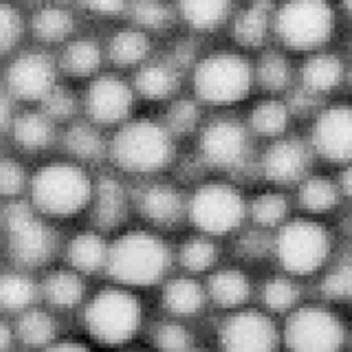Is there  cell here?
<instances>
[{
	"instance_id": "38",
	"label": "cell",
	"mask_w": 352,
	"mask_h": 352,
	"mask_svg": "<svg viewBox=\"0 0 352 352\" xmlns=\"http://www.w3.org/2000/svg\"><path fill=\"white\" fill-rule=\"evenodd\" d=\"M250 212L257 225L273 228L283 222L288 213V201L282 194L264 192L252 200Z\"/></svg>"
},
{
	"instance_id": "23",
	"label": "cell",
	"mask_w": 352,
	"mask_h": 352,
	"mask_svg": "<svg viewBox=\"0 0 352 352\" xmlns=\"http://www.w3.org/2000/svg\"><path fill=\"white\" fill-rule=\"evenodd\" d=\"M250 279L236 269L219 270L208 280V295L222 308L241 307L250 298Z\"/></svg>"
},
{
	"instance_id": "8",
	"label": "cell",
	"mask_w": 352,
	"mask_h": 352,
	"mask_svg": "<svg viewBox=\"0 0 352 352\" xmlns=\"http://www.w3.org/2000/svg\"><path fill=\"white\" fill-rule=\"evenodd\" d=\"M3 228L12 258L25 267L46 263L54 251L53 230L36 216V208L25 203H10L5 207Z\"/></svg>"
},
{
	"instance_id": "3",
	"label": "cell",
	"mask_w": 352,
	"mask_h": 352,
	"mask_svg": "<svg viewBox=\"0 0 352 352\" xmlns=\"http://www.w3.org/2000/svg\"><path fill=\"white\" fill-rule=\"evenodd\" d=\"M107 154L119 169L128 173L159 172L173 157L172 134L153 120H132L116 131L109 141Z\"/></svg>"
},
{
	"instance_id": "52",
	"label": "cell",
	"mask_w": 352,
	"mask_h": 352,
	"mask_svg": "<svg viewBox=\"0 0 352 352\" xmlns=\"http://www.w3.org/2000/svg\"><path fill=\"white\" fill-rule=\"evenodd\" d=\"M44 352H91L88 348H85L81 344L75 342H62L49 346Z\"/></svg>"
},
{
	"instance_id": "21",
	"label": "cell",
	"mask_w": 352,
	"mask_h": 352,
	"mask_svg": "<svg viewBox=\"0 0 352 352\" xmlns=\"http://www.w3.org/2000/svg\"><path fill=\"white\" fill-rule=\"evenodd\" d=\"M273 6L256 2L242 9L234 21V37L244 47H258L266 40L272 24Z\"/></svg>"
},
{
	"instance_id": "53",
	"label": "cell",
	"mask_w": 352,
	"mask_h": 352,
	"mask_svg": "<svg viewBox=\"0 0 352 352\" xmlns=\"http://www.w3.org/2000/svg\"><path fill=\"white\" fill-rule=\"evenodd\" d=\"M12 344V332L8 324H2V330H0V346H2V351L6 352Z\"/></svg>"
},
{
	"instance_id": "5",
	"label": "cell",
	"mask_w": 352,
	"mask_h": 352,
	"mask_svg": "<svg viewBox=\"0 0 352 352\" xmlns=\"http://www.w3.org/2000/svg\"><path fill=\"white\" fill-rule=\"evenodd\" d=\"M254 72L250 62L232 52L212 53L195 65L192 84L198 98L210 104H232L245 98Z\"/></svg>"
},
{
	"instance_id": "40",
	"label": "cell",
	"mask_w": 352,
	"mask_h": 352,
	"mask_svg": "<svg viewBox=\"0 0 352 352\" xmlns=\"http://www.w3.org/2000/svg\"><path fill=\"white\" fill-rule=\"evenodd\" d=\"M200 120V110L192 100H178L170 104L164 115V128L172 135H186L192 132Z\"/></svg>"
},
{
	"instance_id": "17",
	"label": "cell",
	"mask_w": 352,
	"mask_h": 352,
	"mask_svg": "<svg viewBox=\"0 0 352 352\" xmlns=\"http://www.w3.org/2000/svg\"><path fill=\"white\" fill-rule=\"evenodd\" d=\"M140 213L156 226H172L184 214L182 195L169 184H150L137 197Z\"/></svg>"
},
{
	"instance_id": "16",
	"label": "cell",
	"mask_w": 352,
	"mask_h": 352,
	"mask_svg": "<svg viewBox=\"0 0 352 352\" xmlns=\"http://www.w3.org/2000/svg\"><path fill=\"white\" fill-rule=\"evenodd\" d=\"M311 154L300 140H280L272 144L263 157V172L274 184H292L304 178Z\"/></svg>"
},
{
	"instance_id": "56",
	"label": "cell",
	"mask_w": 352,
	"mask_h": 352,
	"mask_svg": "<svg viewBox=\"0 0 352 352\" xmlns=\"http://www.w3.org/2000/svg\"><path fill=\"white\" fill-rule=\"evenodd\" d=\"M348 352H352V326H351V332H349V346H348Z\"/></svg>"
},
{
	"instance_id": "22",
	"label": "cell",
	"mask_w": 352,
	"mask_h": 352,
	"mask_svg": "<svg viewBox=\"0 0 352 352\" xmlns=\"http://www.w3.org/2000/svg\"><path fill=\"white\" fill-rule=\"evenodd\" d=\"M10 132L21 148L38 151L52 144L54 122L43 112H25L15 116Z\"/></svg>"
},
{
	"instance_id": "9",
	"label": "cell",
	"mask_w": 352,
	"mask_h": 352,
	"mask_svg": "<svg viewBox=\"0 0 352 352\" xmlns=\"http://www.w3.org/2000/svg\"><path fill=\"white\" fill-rule=\"evenodd\" d=\"M273 24L285 46L310 50L332 36L335 15L324 2H289L280 6Z\"/></svg>"
},
{
	"instance_id": "26",
	"label": "cell",
	"mask_w": 352,
	"mask_h": 352,
	"mask_svg": "<svg viewBox=\"0 0 352 352\" xmlns=\"http://www.w3.org/2000/svg\"><path fill=\"white\" fill-rule=\"evenodd\" d=\"M150 52V41L140 30L125 28L112 36L107 44L109 59L120 68H129L141 63Z\"/></svg>"
},
{
	"instance_id": "14",
	"label": "cell",
	"mask_w": 352,
	"mask_h": 352,
	"mask_svg": "<svg viewBox=\"0 0 352 352\" xmlns=\"http://www.w3.org/2000/svg\"><path fill=\"white\" fill-rule=\"evenodd\" d=\"M134 93L131 87L115 75H102L87 88L85 112L96 125H118L128 118Z\"/></svg>"
},
{
	"instance_id": "42",
	"label": "cell",
	"mask_w": 352,
	"mask_h": 352,
	"mask_svg": "<svg viewBox=\"0 0 352 352\" xmlns=\"http://www.w3.org/2000/svg\"><path fill=\"white\" fill-rule=\"evenodd\" d=\"M322 292L330 301H349L352 292V260L339 263L326 274L322 282Z\"/></svg>"
},
{
	"instance_id": "12",
	"label": "cell",
	"mask_w": 352,
	"mask_h": 352,
	"mask_svg": "<svg viewBox=\"0 0 352 352\" xmlns=\"http://www.w3.org/2000/svg\"><path fill=\"white\" fill-rule=\"evenodd\" d=\"M56 87V66L43 52H25L6 71L8 96L24 102H43Z\"/></svg>"
},
{
	"instance_id": "27",
	"label": "cell",
	"mask_w": 352,
	"mask_h": 352,
	"mask_svg": "<svg viewBox=\"0 0 352 352\" xmlns=\"http://www.w3.org/2000/svg\"><path fill=\"white\" fill-rule=\"evenodd\" d=\"M63 144L71 156L84 162H96L109 151V142L91 124H74L65 132Z\"/></svg>"
},
{
	"instance_id": "41",
	"label": "cell",
	"mask_w": 352,
	"mask_h": 352,
	"mask_svg": "<svg viewBox=\"0 0 352 352\" xmlns=\"http://www.w3.org/2000/svg\"><path fill=\"white\" fill-rule=\"evenodd\" d=\"M132 19L142 28L163 30L173 19L172 9L162 2H135L129 6Z\"/></svg>"
},
{
	"instance_id": "24",
	"label": "cell",
	"mask_w": 352,
	"mask_h": 352,
	"mask_svg": "<svg viewBox=\"0 0 352 352\" xmlns=\"http://www.w3.org/2000/svg\"><path fill=\"white\" fill-rule=\"evenodd\" d=\"M59 65L66 75L74 78L91 76L102 65V49L93 40H74L62 50Z\"/></svg>"
},
{
	"instance_id": "13",
	"label": "cell",
	"mask_w": 352,
	"mask_h": 352,
	"mask_svg": "<svg viewBox=\"0 0 352 352\" xmlns=\"http://www.w3.org/2000/svg\"><path fill=\"white\" fill-rule=\"evenodd\" d=\"M250 140L245 128L230 119H219L208 124L200 137V154L210 166L236 169L245 163Z\"/></svg>"
},
{
	"instance_id": "43",
	"label": "cell",
	"mask_w": 352,
	"mask_h": 352,
	"mask_svg": "<svg viewBox=\"0 0 352 352\" xmlns=\"http://www.w3.org/2000/svg\"><path fill=\"white\" fill-rule=\"evenodd\" d=\"M41 112L53 122L58 120H68L76 112V100L74 93L63 87L56 85L53 90L43 98Z\"/></svg>"
},
{
	"instance_id": "46",
	"label": "cell",
	"mask_w": 352,
	"mask_h": 352,
	"mask_svg": "<svg viewBox=\"0 0 352 352\" xmlns=\"http://www.w3.org/2000/svg\"><path fill=\"white\" fill-rule=\"evenodd\" d=\"M25 172L21 164L12 159H3L0 166V188L5 197H15L25 186Z\"/></svg>"
},
{
	"instance_id": "48",
	"label": "cell",
	"mask_w": 352,
	"mask_h": 352,
	"mask_svg": "<svg viewBox=\"0 0 352 352\" xmlns=\"http://www.w3.org/2000/svg\"><path fill=\"white\" fill-rule=\"evenodd\" d=\"M84 8L98 15L113 16L122 14L126 5L124 2H115V0H110V2H103V0H100V2H87L84 3Z\"/></svg>"
},
{
	"instance_id": "60",
	"label": "cell",
	"mask_w": 352,
	"mask_h": 352,
	"mask_svg": "<svg viewBox=\"0 0 352 352\" xmlns=\"http://www.w3.org/2000/svg\"><path fill=\"white\" fill-rule=\"evenodd\" d=\"M351 222H352V220H351Z\"/></svg>"
},
{
	"instance_id": "34",
	"label": "cell",
	"mask_w": 352,
	"mask_h": 352,
	"mask_svg": "<svg viewBox=\"0 0 352 352\" xmlns=\"http://www.w3.org/2000/svg\"><path fill=\"white\" fill-rule=\"evenodd\" d=\"M300 203L311 213H326L338 204L336 185L324 176H313L302 182Z\"/></svg>"
},
{
	"instance_id": "54",
	"label": "cell",
	"mask_w": 352,
	"mask_h": 352,
	"mask_svg": "<svg viewBox=\"0 0 352 352\" xmlns=\"http://www.w3.org/2000/svg\"><path fill=\"white\" fill-rule=\"evenodd\" d=\"M340 184H342V190L352 197V164L351 166H348L342 176H340Z\"/></svg>"
},
{
	"instance_id": "49",
	"label": "cell",
	"mask_w": 352,
	"mask_h": 352,
	"mask_svg": "<svg viewBox=\"0 0 352 352\" xmlns=\"http://www.w3.org/2000/svg\"><path fill=\"white\" fill-rule=\"evenodd\" d=\"M195 58V47L190 41H181L176 44L172 62L178 66V68H184V66L190 65Z\"/></svg>"
},
{
	"instance_id": "28",
	"label": "cell",
	"mask_w": 352,
	"mask_h": 352,
	"mask_svg": "<svg viewBox=\"0 0 352 352\" xmlns=\"http://www.w3.org/2000/svg\"><path fill=\"white\" fill-rule=\"evenodd\" d=\"M163 304L175 316H194L203 308L204 291L192 279H173L164 286Z\"/></svg>"
},
{
	"instance_id": "10",
	"label": "cell",
	"mask_w": 352,
	"mask_h": 352,
	"mask_svg": "<svg viewBox=\"0 0 352 352\" xmlns=\"http://www.w3.org/2000/svg\"><path fill=\"white\" fill-rule=\"evenodd\" d=\"M188 216L195 228L208 235H225L235 230L245 216L244 198L232 185L208 182L192 194Z\"/></svg>"
},
{
	"instance_id": "36",
	"label": "cell",
	"mask_w": 352,
	"mask_h": 352,
	"mask_svg": "<svg viewBox=\"0 0 352 352\" xmlns=\"http://www.w3.org/2000/svg\"><path fill=\"white\" fill-rule=\"evenodd\" d=\"M36 296V286L19 273H6L0 282V301L9 311H22L31 305Z\"/></svg>"
},
{
	"instance_id": "33",
	"label": "cell",
	"mask_w": 352,
	"mask_h": 352,
	"mask_svg": "<svg viewBox=\"0 0 352 352\" xmlns=\"http://www.w3.org/2000/svg\"><path fill=\"white\" fill-rule=\"evenodd\" d=\"M250 120L257 134L276 137L288 126L289 107L279 100H264L252 109Z\"/></svg>"
},
{
	"instance_id": "39",
	"label": "cell",
	"mask_w": 352,
	"mask_h": 352,
	"mask_svg": "<svg viewBox=\"0 0 352 352\" xmlns=\"http://www.w3.org/2000/svg\"><path fill=\"white\" fill-rule=\"evenodd\" d=\"M181 264L190 272L198 273L210 269L217 258V248L207 238H191L184 242L179 252Z\"/></svg>"
},
{
	"instance_id": "11",
	"label": "cell",
	"mask_w": 352,
	"mask_h": 352,
	"mask_svg": "<svg viewBox=\"0 0 352 352\" xmlns=\"http://www.w3.org/2000/svg\"><path fill=\"white\" fill-rule=\"evenodd\" d=\"M223 352H279L282 330L273 318L258 310H241L229 316L220 327Z\"/></svg>"
},
{
	"instance_id": "31",
	"label": "cell",
	"mask_w": 352,
	"mask_h": 352,
	"mask_svg": "<svg viewBox=\"0 0 352 352\" xmlns=\"http://www.w3.org/2000/svg\"><path fill=\"white\" fill-rule=\"evenodd\" d=\"M301 298L300 286L292 279L276 276L270 278L263 285L261 300L264 307L274 314H291L298 308Z\"/></svg>"
},
{
	"instance_id": "15",
	"label": "cell",
	"mask_w": 352,
	"mask_h": 352,
	"mask_svg": "<svg viewBox=\"0 0 352 352\" xmlns=\"http://www.w3.org/2000/svg\"><path fill=\"white\" fill-rule=\"evenodd\" d=\"M313 146L329 162L352 160V106H333L318 115L313 126Z\"/></svg>"
},
{
	"instance_id": "35",
	"label": "cell",
	"mask_w": 352,
	"mask_h": 352,
	"mask_svg": "<svg viewBox=\"0 0 352 352\" xmlns=\"http://www.w3.org/2000/svg\"><path fill=\"white\" fill-rule=\"evenodd\" d=\"M54 333H56V324H54L53 318L44 311H25L18 322V336L22 342L30 346L49 345L54 338Z\"/></svg>"
},
{
	"instance_id": "6",
	"label": "cell",
	"mask_w": 352,
	"mask_h": 352,
	"mask_svg": "<svg viewBox=\"0 0 352 352\" xmlns=\"http://www.w3.org/2000/svg\"><path fill=\"white\" fill-rule=\"evenodd\" d=\"M141 304L125 289L109 288L88 302L84 313L85 327L103 345H122L135 336L141 324Z\"/></svg>"
},
{
	"instance_id": "1",
	"label": "cell",
	"mask_w": 352,
	"mask_h": 352,
	"mask_svg": "<svg viewBox=\"0 0 352 352\" xmlns=\"http://www.w3.org/2000/svg\"><path fill=\"white\" fill-rule=\"evenodd\" d=\"M94 184L75 163L53 162L41 166L30 182L32 207L52 217L78 214L93 200Z\"/></svg>"
},
{
	"instance_id": "7",
	"label": "cell",
	"mask_w": 352,
	"mask_h": 352,
	"mask_svg": "<svg viewBox=\"0 0 352 352\" xmlns=\"http://www.w3.org/2000/svg\"><path fill=\"white\" fill-rule=\"evenodd\" d=\"M273 251L285 272L292 276H310L329 260L332 238L320 223L296 219L282 226L273 241Z\"/></svg>"
},
{
	"instance_id": "29",
	"label": "cell",
	"mask_w": 352,
	"mask_h": 352,
	"mask_svg": "<svg viewBox=\"0 0 352 352\" xmlns=\"http://www.w3.org/2000/svg\"><path fill=\"white\" fill-rule=\"evenodd\" d=\"M43 294L46 300L59 308H71L80 304L84 295V283L78 274L68 270L50 273L44 279Z\"/></svg>"
},
{
	"instance_id": "58",
	"label": "cell",
	"mask_w": 352,
	"mask_h": 352,
	"mask_svg": "<svg viewBox=\"0 0 352 352\" xmlns=\"http://www.w3.org/2000/svg\"><path fill=\"white\" fill-rule=\"evenodd\" d=\"M188 352H201V351H194V349H190Z\"/></svg>"
},
{
	"instance_id": "45",
	"label": "cell",
	"mask_w": 352,
	"mask_h": 352,
	"mask_svg": "<svg viewBox=\"0 0 352 352\" xmlns=\"http://www.w3.org/2000/svg\"><path fill=\"white\" fill-rule=\"evenodd\" d=\"M156 344L162 352H188L191 338L181 324L166 323L157 329Z\"/></svg>"
},
{
	"instance_id": "51",
	"label": "cell",
	"mask_w": 352,
	"mask_h": 352,
	"mask_svg": "<svg viewBox=\"0 0 352 352\" xmlns=\"http://www.w3.org/2000/svg\"><path fill=\"white\" fill-rule=\"evenodd\" d=\"M2 128L6 132L8 129H10L14 124V113H12V103H10V98L8 94H3L2 97Z\"/></svg>"
},
{
	"instance_id": "4",
	"label": "cell",
	"mask_w": 352,
	"mask_h": 352,
	"mask_svg": "<svg viewBox=\"0 0 352 352\" xmlns=\"http://www.w3.org/2000/svg\"><path fill=\"white\" fill-rule=\"evenodd\" d=\"M351 327L323 305H302L286 317L282 344L288 352H348Z\"/></svg>"
},
{
	"instance_id": "19",
	"label": "cell",
	"mask_w": 352,
	"mask_h": 352,
	"mask_svg": "<svg viewBox=\"0 0 352 352\" xmlns=\"http://www.w3.org/2000/svg\"><path fill=\"white\" fill-rule=\"evenodd\" d=\"M135 90L148 100H163L179 85V68L172 60L144 63L134 80Z\"/></svg>"
},
{
	"instance_id": "59",
	"label": "cell",
	"mask_w": 352,
	"mask_h": 352,
	"mask_svg": "<svg viewBox=\"0 0 352 352\" xmlns=\"http://www.w3.org/2000/svg\"><path fill=\"white\" fill-rule=\"evenodd\" d=\"M351 82H352V69H351Z\"/></svg>"
},
{
	"instance_id": "32",
	"label": "cell",
	"mask_w": 352,
	"mask_h": 352,
	"mask_svg": "<svg viewBox=\"0 0 352 352\" xmlns=\"http://www.w3.org/2000/svg\"><path fill=\"white\" fill-rule=\"evenodd\" d=\"M181 16L200 31H210L220 27L230 12L229 2H181L178 5Z\"/></svg>"
},
{
	"instance_id": "57",
	"label": "cell",
	"mask_w": 352,
	"mask_h": 352,
	"mask_svg": "<svg viewBox=\"0 0 352 352\" xmlns=\"http://www.w3.org/2000/svg\"><path fill=\"white\" fill-rule=\"evenodd\" d=\"M348 302H351L352 304V292H351V296H349V301Z\"/></svg>"
},
{
	"instance_id": "44",
	"label": "cell",
	"mask_w": 352,
	"mask_h": 352,
	"mask_svg": "<svg viewBox=\"0 0 352 352\" xmlns=\"http://www.w3.org/2000/svg\"><path fill=\"white\" fill-rule=\"evenodd\" d=\"M22 18L18 10L8 3L0 8V46L2 52L12 50L22 36Z\"/></svg>"
},
{
	"instance_id": "50",
	"label": "cell",
	"mask_w": 352,
	"mask_h": 352,
	"mask_svg": "<svg viewBox=\"0 0 352 352\" xmlns=\"http://www.w3.org/2000/svg\"><path fill=\"white\" fill-rule=\"evenodd\" d=\"M314 93L304 90L302 91H296L292 97V102H291V107H294L295 110H307L310 109L314 104Z\"/></svg>"
},
{
	"instance_id": "37",
	"label": "cell",
	"mask_w": 352,
	"mask_h": 352,
	"mask_svg": "<svg viewBox=\"0 0 352 352\" xmlns=\"http://www.w3.org/2000/svg\"><path fill=\"white\" fill-rule=\"evenodd\" d=\"M256 76L263 88L269 91H280L288 87L291 80L289 63L280 53L267 52L258 60Z\"/></svg>"
},
{
	"instance_id": "20",
	"label": "cell",
	"mask_w": 352,
	"mask_h": 352,
	"mask_svg": "<svg viewBox=\"0 0 352 352\" xmlns=\"http://www.w3.org/2000/svg\"><path fill=\"white\" fill-rule=\"evenodd\" d=\"M66 256L75 270L91 274L106 269L109 245L103 236L96 232H81L69 241Z\"/></svg>"
},
{
	"instance_id": "55",
	"label": "cell",
	"mask_w": 352,
	"mask_h": 352,
	"mask_svg": "<svg viewBox=\"0 0 352 352\" xmlns=\"http://www.w3.org/2000/svg\"><path fill=\"white\" fill-rule=\"evenodd\" d=\"M345 9L348 10V14L352 16V2H346L345 3Z\"/></svg>"
},
{
	"instance_id": "18",
	"label": "cell",
	"mask_w": 352,
	"mask_h": 352,
	"mask_svg": "<svg viewBox=\"0 0 352 352\" xmlns=\"http://www.w3.org/2000/svg\"><path fill=\"white\" fill-rule=\"evenodd\" d=\"M93 219L103 230H112L122 225L126 217L128 198L124 185L112 176H102L94 185Z\"/></svg>"
},
{
	"instance_id": "30",
	"label": "cell",
	"mask_w": 352,
	"mask_h": 352,
	"mask_svg": "<svg viewBox=\"0 0 352 352\" xmlns=\"http://www.w3.org/2000/svg\"><path fill=\"white\" fill-rule=\"evenodd\" d=\"M32 32L43 43H59L74 30V18L68 10L59 6L41 8L32 18Z\"/></svg>"
},
{
	"instance_id": "25",
	"label": "cell",
	"mask_w": 352,
	"mask_h": 352,
	"mask_svg": "<svg viewBox=\"0 0 352 352\" xmlns=\"http://www.w3.org/2000/svg\"><path fill=\"white\" fill-rule=\"evenodd\" d=\"M344 66L333 54H316L308 59L302 69L301 78L304 88L314 94L327 93L340 82Z\"/></svg>"
},
{
	"instance_id": "2",
	"label": "cell",
	"mask_w": 352,
	"mask_h": 352,
	"mask_svg": "<svg viewBox=\"0 0 352 352\" xmlns=\"http://www.w3.org/2000/svg\"><path fill=\"white\" fill-rule=\"evenodd\" d=\"M169 266L166 242L147 230H131L109 245L106 270L122 285L150 286L166 274Z\"/></svg>"
},
{
	"instance_id": "47",
	"label": "cell",
	"mask_w": 352,
	"mask_h": 352,
	"mask_svg": "<svg viewBox=\"0 0 352 352\" xmlns=\"http://www.w3.org/2000/svg\"><path fill=\"white\" fill-rule=\"evenodd\" d=\"M273 248V242L261 232H248L238 242V250L247 258H261Z\"/></svg>"
}]
</instances>
